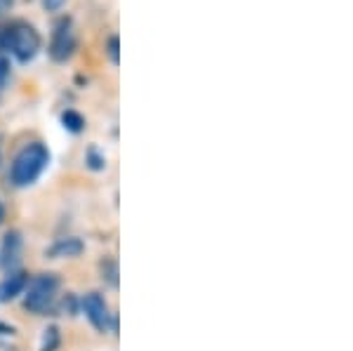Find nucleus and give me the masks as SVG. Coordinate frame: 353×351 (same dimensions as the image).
<instances>
[{"label":"nucleus","instance_id":"nucleus-1","mask_svg":"<svg viewBox=\"0 0 353 351\" xmlns=\"http://www.w3.org/2000/svg\"><path fill=\"white\" fill-rule=\"evenodd\" d=\"M10 50L19 61H28L41 50V36L28 24H14L0 31V52Z\"/></svg>","mask_w":353,"mask_h":351},{"label":"nucleus","instance_id":"nucleus-2","mask_svg":"<svg viewBox=\"0 0 353 351\" xmlns=\"http://www.w3.org/2000/svg\"><path fill=\"white\" fill-rule=\"evenodd\" d=\"M50 163V154L43 144H28L19 156L14 158V166H12V182L17 186H28L33 184L45 168Z\"/></svg>","mask_w":353,"mask_h":351},{"label":"nucleus","instance_id":"nucleus-3","mask_svg":"<svg viewBox=\"0 0 353 351\" xmlns=\"http://www.w3.org/2000/svg\"><path fill=\"white\" fill-rule=\"evenodd\" d=\"M57 288H59V281H57L54 274H41L31 281L24 299V307L33 314H43L52 307L54 295H57Z\"/></svg>","mask_w":353,"mask_h":351},{"label":"nucleus","instance_id":"nucleus-4","mask_svg":"<svg viewBox=\"0 0 353 351\" xmlns=\"http://www.w3.org/2000/svg\"><path fill=\"white\" fill-rule=\"evenodd\" d=\"M73 48H76V38H73V31H71V21L64 19L57 24L52 45H50V54H52V59L57 61H64L71 57Z\"/></svg>","mask_w":353,"mask_h":351},{"label":"nucleus","instance_id":"nucleus-5","mask_svg":"<svg viewBox=\"0 0 353 351\" xmlns=\"http://www.w3.org/2000/svg\"><path fill=\"white\" fill-rule=\"evenodd\" d=\"M83 309L85 314H88L90 323H92L97 330H109L111 325V314H109V307H106L104 297L97 295V292H90V295H85L83 299Z\"/></svg>","mask_w":353,"mask_h":351},{"label":"nucleus","instance_id":"nucleus-6","mask_svg":"<svg viewBox=\"0 0 353 351\" xmlns=\"http://www.w3.org/2000/svg\"><path fill=\"white\" fill-rule=\"evenodd\" d=\"M26 274H21V271H14V274H10L8 279L3 281V285H0V299L3 302H8V299H14L17 295H21L26 288Z\"/></svg>","mask_w":353,"mask_h":351},{"label":"nucleus","instance_id":"nucleus-7","mask_svg":"<svg viewBox=\"0 0 353 351\" xmlns=\"http://www.w3.org/2000/svg\"><path fill=\"white\" fill-rule=\"evenodd\" d=\"M19 254H21V239L17 231H12V234L5 236V243H3V262L5 267H14L17 262H19Z\"/></svg>","mask_w":353,"mask_h":351},{"label":"nucleus","instance_id":"nucleus-8","mask_svg":"<svg viewBox=\"0 0 353 351\" xmlns=\"http://www.w3.org/2000/svg\"><path fill=\"white\" fill-rule=\"evenodd\" d=\"M83 252V243L78 239H61L48 250L50 257H78Z\"/></svg>","mask_w":353,"mask_h":351},{"label":"nucleus","instance_id":"nucleus-9","mask_svg":"<svg viewBox=\"0 0 353 351\" xmlns=\"http://www.w3.org/2000/svg\"><path fill=\"white\" fill-rule=\"evenodd\" d=\"M61 123H64V128L71 130V132H81L83 126H85L83 116H81V113H76V111H66L64 116H61Z\"/></svg>","mask_w":353,"mask_h":351},{"label":"nucleus","instance_id":"nucleus-10","mask_svg":"<svg viewBox=\"0 0 353 351\" xmlns=\"http://www.w3.org/2000/svg\"><path fill=\"white\" fill-rule=\"evenodd\" d=\"M57 344H59V330H57V328H48V330H45V339H43L41 351H54Z\"/></svg>","mask_w":353,"mask_h":351},{"label":"nucleus","instance_id":"nucleus-11","mask_svg":"<svg viewBox=\"0 0 353 351\" xmlns=\"http://www.w3.org/2000/svg\"><path fill=\"white\" fill-rule=\"evenodd\" d=\"M8 78H10V64H8V59H5V57L0 54V90L5 88Z\"/></svg>","mask_w":353,"mask_h":351},{"label":"nucleus","instance_id":"nucleus-12","mask_svg":"<svg viewBox=\"0 0 353 351\" xmlns=\"http://www.w3.org/2000/svg\"><path fill=\"white\" fill-rule=\"evenodd\" d=\"M109 57H111L113 64H118V61H121V54H118V38H111V41H109Z\"/></svg>","mask_w":353,"mask_h":351},{"label":"nucleus","instance_id":"nucleus-13","mask_svg":"<svg viewBox=\"0 0 353 351\" xmlns=\"http://www.w3.org/2000/svg\"><path fill=\"white\" fill-rule=\"evenodd\" d=\"M43 5L48 10H59L61 5H64V0H43Z\"/></svg>","mask_w":353,"mask_h":351},{"label":"nucleus","instance_id":"nucleus-14","mask_svg":"<svg viewBox=\"0 0 353 351\" xmlns=\"http://www.w3.org/2000/svg\"><path fill=\"white\" fill-rule=\"evenodd\" d=\"M12 3H14V0H0V17H3L10 8H12Z\"/></svg>","mask_w":353,"mask_h":351},{"label":"nucleus","instance_id":"nucleus-15","mask_svg":"<svg viewBox=\"0 0 353 351\" xmlns=\"http://www.w3.org/2000/svg\"><path fill=\"white\" fill-rule=\"evenodd\" d=\"M90 161H92V163H90V166L97 168V170H99V168H104V161H101V158H97L94 154H90Z\"/></svg>","mask_w":353,"mask_h":351},{"label":"nucleus","instance_id":"nucleus-16","mask_svg":"<svg viewBox=\"0 0 353 351\" xmlns=\"http://www.w3.org/2000/svg\"><path fill=\"white\" fill-rule=\"evenodd\" d=\"M5 332H12V328H8V325H0V335H5Z\"/></svg>","mask_w":353,"mask_h":351},{"label":"nucleus","instance_id":"nucleus-17","mask_svg":"<svg viewBox=\"0 0 353 351\" xmlns=\"http://www.w3.org/2000/svg\"><path fill=\"white\" fill-rule=\"evenodd\" d=\"M3 214H5V210H3V205H0V222H3Z\"/></svg>","mask_w":353,"mask_h":351},{"label":"nucleus","instance_id":"nucleus-18","mask_svg":"<svg viewBox=\"0 0 353 351\" xmlns=\"http://www.w3.org/2000/svg\"><path fill=\"white\" fill-rule=\"evenodd\" d=\"M0 351H14V349H8V347H0Z\"/></svg>","mask_w":353,"mask_h":351}]
</instances>
